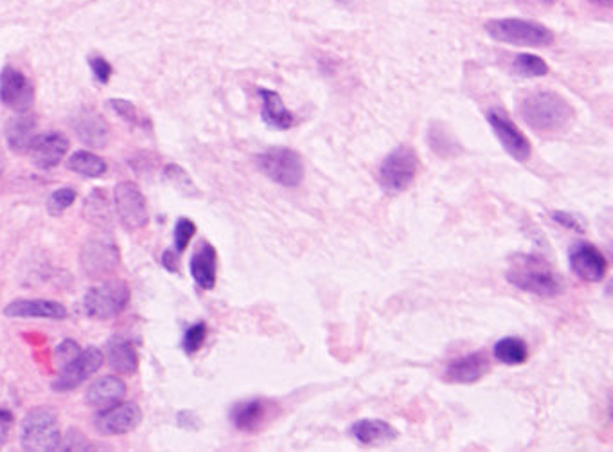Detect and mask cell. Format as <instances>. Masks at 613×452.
<instances>
[{
    "instance_id": "obj_6",
    "label": "cell",
    "mask_w": 613,
    "mask_h": 452,
    "mask_svg": "<svg viewBox=\"0 0 613 452\" xmlns=\"http://www.w3.org/2000/svg\"><path fill=\"white\" fill-rule=\"evenodd\" d=\"M419 172V157L410 146L394 148L380 164L376 179L387 195L407 191Z\"/></svg>"
},
{
    "instance_id": "obj_34",
    "label": "cell",
    "mask_w": 613,
    "mask_h": 452,
    "mask_svg": "<svg viewBox=\"0 0 613 452\" xmlns=\"http://www.w3.org/2000/svg\"><path fill=\"white\" fill-rule=\"evenodd\" d=\"M206 335H207V326L204 323H197L191 328H188V332L184 333V341H182L184 351L188 355L197 353L202 348V344L206 341Z\"/></svg>"
},
{
    "instance_id": "obj_25",
    "label": "cell",
    "mask_w": 613,
    "mask_h": 452,
    "mask_svg": "<svg viewBox=\"0 0 613 452\" xmlns=\"http://www.w3.org/2000/svg\"><path fill=\"white\" fill-rule=\"evenodd\" d=\"M37 136V120L33 116H19L12 120L6 130L8 145L17 154H28L31 141Z\"/></svg>"
},
{
    "instance_id": "obj_18",
    "label": "cell",
    "mask_w": 613,
    "mask_h": 452,
    "mask_svg": "<svg viewBox=\"0 0 613 452\" xmlns=\"http://www.w3.org/2000/svg\"><path fill=\"white\" fill-rule=\"evenodd\" d=\"M4 314L19 319H66L67 308L51 299H17L4 308Z\"/></svg>"
},
{
    "instance_id": "obj_43",
    "label": "cell",
    "mask_w": 613,
    "mask_h": 452,
    "mask_svg": "<svg viewBox=\"0 0 613 452\" xmlns=\"http://www.w3.org/2000/svg\"><path fill=\"white\" fill-rule=\"evenodd\" d=\"M338 3H342V4H346V3H351V0H338Z\"/></svg>"
},
{
    "instance_id": "obj_24",
    "label": "cell",
    "mask_w": 613,
    "mask_h": 452,
    "mask_svg": "<svg viewBox=\"0 0 613 452\" xmlns=\"http://www.w3.org/2000/svg\"><path fill=\"white\" fill-rule=\"evenodd\" d=\"M107 350H109V362L114 371L121 375H130L137 371L139 357H137L136 346L128 339L116 335L110 339Z\"/></svg>"
},
{
    "instance_id": "obj_36",
    "label": "cell",
    "mask_w": 613,
    "mask_h": 452,
    "mask_svg": "<svg viewBox=\"0 0 613 452\" xmlns=\"http://www.w3.org/2000/svg\"><path fill=\"white\" fill-rule=\"evenodd\" d=\"M89 66H91V69H92V73L100 84H109V80L112 76V66L105 58L92 57L89 60Z\"/></svg>"
},
{
    "instance_id": "obj_11",
    "label": "cell",
    "mask_w": 613,
    "mask_h": 452,
    "mask_svg": "<svg viewBox=\"0 0 613 452\" xmlns=\"http://www.w3.org/2000/svg\"><path fill=\"white\" fill-rule=\"evenodd\" d=\"M143 420V411L134 402H119L101 409L94 418V427L105 436H121L132 432Z\"/></svg>"
},
{
    "instance_id": "obj_21",
    "label": "cell",
    "mask_w": 613,
    "mask_h": 452,
    "mask_svg": "<svg viewBox=\"0 0 613 452\" xmlns=\"http://www.w3.org/2000/svg\"><path fill=\"white\" fill-rule=\"evenodd\" d=\"M268 412H270V403L267 400H261V398L245 400L232 407L231 421L241 432H256L267 423Z\"/></svg>"
},
{
    "instance_id": "obj_31",
    "label": "cell",
    "mask_w": 613,
    "mask_h": 452,
    "mask_svg": "<svg viewBox=\"0 0 613 452\" xmlns=\"http://www.w3.org/2000/svg\"><path fill=\"white\" fill-rule=\"evenodd\" d=\"M76 197H78V193H76V190H73V188H60V190L53 191L51 197H49V200H48V211H49V215L60 217L62 213H66V211L74 204Z\"/></svg>"
},
{
    "instance_id": "obj_13",
    "label": "cell",
    "mask_w": 613,
    "mask_h": 452,
    "mask_svg": "<svg viewBox=\"0 0 613 452\" xmlns=\"http://www.w3.org/2000/svg\"><path fill=\"white\" fill-rule=\"evenodd\" d=\"M568 263L572 272L586 283H599L608 274L606 256L588 242H579L572 245L568 253Z\"/></svg>"
},
{
    "instance_id": "obj_42",
    "label": "cell",
    "mask_w": 613,
    "mask_h": 452,
    "mask_svg": "<svg viewBox=\"0 0 613 452\" xmlns=\"http://www.w3.org/2000/svg\"><path fill=\"white\" fill-rule=\"evenodd\" d=\"M539 3H543V4H547V6H552V4L556 3V0H539Z\"/></svg>"
},
{
    "instance_id": "obj_30",
    "label": "cell",
    "mask_w": 613,
    "mask_h": 452,
    "mask_svg": "<svg viewBox=\"0 0 613 452\" xmlns=\"http://www.w3.org/2000/svg\"><path fill=\"white\" fill-rule=\"evenodd\" d=\"M512 67L516 75L523 78H541L548 73V66L543 58L532 55V53H521L514 58Z\"/></svg>"
},
{
    "instance_id": "obj_40",
    "label": "cell",
    "mask_w": 613,
    "mask_h": 452,
    "mask_svg": "<svg viewBox=\"0 0 613 452\" xmlns=\"http://www.w3.org/2000/svg\"><path fill=\"white\" fill-rule=\"evenodd\" d=\"M162 265L170 270V272H179V258L175 256V251H166L162 254Z\"/></svg>"
},
{
    "instance_id": "obj_7",
    "label": "cell",
    "mask_w": 613,
    "mask_h": 452,
    "mask_svg": "<svg viewBox=\"0 0 613 452\" xmlns=\"http://www.w3.org/2000/svg\"><path fill=\"white\" fill-rule=\"evenodd\" d=\"M130 301V288L125 281L112 279L103 281L96 287H92L85 299H83V310L89 317L107 321L118 317Z\"/></svg>"
},
{
    "instance_id": "obj_1",
    "label": "cell",
    "mask_w": 613,
    "mask_h": 452,
    "mask_svg": "<svg viewBox=\"0 0 613 452\" xmlns=\"http://www.w3.org/2000/svg\"><path fill=\"white\" fill-rule=\"evenodd\" d=\"M520 116L538 134H557L572 123L574 109L557 93L536 91L520 103Z\"/></svg>"
},
{
    "instance_id": "obj_23",
    "label": "cell",
    "mask_w": 613,
    "mask_h": 452,
    "mask_svg": "<svg viewBox=\"0 0 613 452\" xmlns=\"http://www.w3.org/2000/svg\"><path fill=\"white\" fill-rule=\"evenodd\" d=\"M261 98V120L265 125L276 130H290L295 127V116L286 109L283 98L270 89H259Z\"/></svg>"
},
{
    "instance_id": "obj_26",
    "label": "cell",
    "mask_w": 613,
    "mask_h": 452,
    "mask_svg": "<svg viewBox=\"0 0 613 452\" xmlns=\"http://www.w3.org/2000/svg\"><path fill=\"white\" fill-rule=\"evenodd\" d=\"M67 168L82 177H87V179H100L107 173L109 166H107V161L92 152H87V150H80V152H74L69 161H67Z\"/></svg>"
},
{
    "instance_id": "obj_39",
    "label": "cell",
    "mask_w": 613,
    "mask_h": 452,
    "mask_svg": "<svg viewBox=\"0 0 613 452\" xmlns=\"http://www.w3.org/2000/svg\"><path fill=\"white\" fill-rule=\"evenodd\" d=\"M13 421V414L8 409H0V447L8 439V430Z\"/></svg>"
},
{
    "instance_id": "obj_14",
    "label": "cell",
    "mask_w": 613,
    "mask_h": 452,
    "mask_svg": "<svg viewBox=\"0 0 613 452\" xmlns=\"http://www.w3.org/2000/svg\"><path fill=\"white\" fill-rule=\"evenodd\" d=\"M119 265L118 245L105 238H94L82 251V269L91 278H103Z\"/></svg>"
},
{
    "instance_id": "obj_10",
    "label": "cell",
    "mask_w": 613,
    "mask_h": 452,
    "mask_svg": "<svg viewBox=\"0 0 613 452\" xmlns=\"http://www.w3.org/2000/svg\"><path fill=\"white\" fill-rule=\"evenodd\" d=\"M487 123L493 129L496 139L502 148L518 163H525L530 159L532 146L527 136L509 120V116L500 109H491L487 112Z\"/></svg>"
},
{
    "instance_id": "obj_37",
    "label": "cell",
    "mask_w": 613,
    "mask_h": 452,
    "mask_svg": "<svg viewBox=\"0 0 613 452\" xmlns=\"http://www.w3.org/2000/svg\"><path fill=\"white\" fill-rule=\"evenodd\" d=\"M82 351V348L74 342V341H64L57 351H55V359L58 362V366L62 368L64 364H67L71 359H74L78 353Z\"/></svg>"
},
{
    "instance_id": "obj_35",
    "label": "cell",
    "mask_w": 613,
    "mask_h": 452,
    "mask_svg": "<svg viewBox=\"0 0 613 452\" xmlns=\"http://www.w3.org/2000/svg\"><path fill=\"white\" fill-rule=\"evenodd\" d=\"M552 220H554L556 224L563 226L565 229L572 231V233H579V235H582V233H584V226H582V222H581L577 217L570 215V213H565V211H554V213H552Z\"/></svg>"
},
{
    "instance_id": "obj_9",
    "label": "cell",
    "mask_w": 613,
    "mask_h": 452,
    "mask_svg": "<svg viewBox=\"0 0 613 452\" xmlns=\"http://www.w3.org/2000/svg\"><path fill=\"white\" fill-rule=\"evenodd\" d=\"M114 202H116L118 217L128 231H139L146 227L148 218H150L148 204H146V197L143 195L141 188L136 182L132 181L119 182L114 190Z\"/></svg>"
},
{
    "instance_id": "obj_41",
    "label": "cell",
    "mask_w": 613,
    "mask_h": 452,
    "mask_svg": "<svg viewBox=\"0 0 613 452\" xmlns=\"http://www.w3.org/2000/svg\"><path fill=\"white\" fill-rule=\"evenodd\" d=\"M593 3H597V4H602V6H611L613 0H593Z\"/></svg>"
},
{
    "instance_id": "obj_15",
    "label": "cell",
    "mask_w": 613,
    "mask_h": 452,
    "mask_svg": "<svg viewBox=\"0 0 613 452\" xmlns=\"http://www.w3.org/2000/svg\"><path fill=\"white\" fill-rule=\"evenodd\" d=\"M69 152V139L60 132L37 134L30 145V157L40 170L57 168Z\"/></svg>"
},
{
    "instance_id": "obj_19",
    "label": "cell",
    "mask_w": 613,
    "mask_h": 452,
    "mask_svg": "<svg viewBox=\"0 0 613 452\" xmlns=\"http://www.w3.org/2000/svg\"><path fill=\"white\" fill-rule=\"evenodd\" d=\"M189 270L195 283L204 290H213L218 274V253L213 244L202 242L193 253L189 261Z\"/></svg>"
},
{
    "instance_id": "obj_17",
    "label": "cell",
    "mask_w": 613,
    "mask_h": 452,
    "mask_svg": "<svg viewBox=\"0 0 613 452\" xmlns=\"http://www.w3.org/2000/svg\"><path fill=\"white\" fill-rule=\"evenodd\" d=\"M73 127L78 137L91 148H105L110 141V127L96 109H82Z\"/></svg>"
},
{
    "instance_id": "obj_32",
    "label": "cell",
    "mask_w": 613,
    "mask_h": 452,
    "mask_svg": "<svg viewBox=\"0 0 613 452\" xmlns=\"http://www.w3.org/2000/svg\"><path fill=\"white\" fill-rule=\"evenodd\" d=\"M197 235V226L191 218H179L177 226H175V231H173V240H175V251L180 254L188 249L189 242L193 240V236Z\"/></svg>"
},
{
    "instance_id": "obj_38",
    "label": "cell",
    "mask_w": 613,
    "mask_h": 452,
    "mask_svg": "<svg viewBox=\"0 0 613 452\" xmlns=\"http://www.w3.org/2000/svg\"><path fill=\"white\" fill-rule=\"evenodd\" d=\"M60 448H64V450H73V448L74 450H89L91 443H89V439L82 432L71 430L69 436L66 438V441L60 443Z\"/></svg>"
},
{
    "instance_id": "obj_12",
    "label": "cell",
    "mask_w": 613,
    "mask_h": 452,
    "mask_svg": "<svg viewBox=\"0 0 613 452\" xmlns=\"http://www.w3.org/2000/svg\"><path fill=\"white\" fill-rule=\"evenodd\" d=\"M0 103L15 112H26L35 103V89L24 73L4 67L0 73Z\"/></svg>"
},
{
    "instance_id": "obj_4",
    "label": "cell",
    "mask_w": 613,
    "mask_h": 452,
    "mask_svg": "<svg viewBox=\"0 0 613 452\" xmlns=\"http://www.w3.org/2000/svg\"><path fill=\"white\" fill-rule=\"evenodd\" d=\"M486 33L502 44L518 48H548L554 44V33L532 21L495 19L486 22Z\"/></svg>"
},
{
    "instance_id": "obj_3",
    "label": "cell",
    "mask_w": 613,
    "mask_h": 452,
    "mask_svg": "<svg viewBox=\"0 0 613 452\" xmlns=\"http://www.w3.org/2000/svg\"><path fill=\"white\" fill-rule=\"evenodd\" d=\"M21 443L26 450L53 452L60 448L62 430L58 414L49 405L31 409L21 425Z\"/></svg>"
},
{
    "instance_id": "obj_16",
    "label": "cell",
    "mask_w": 613,
    "mask_h": 452,
    "mask_svg": "<svg viewBox=\"0 0 613 452\" xmlns=\"http://www.w3.org/2000/svg\"><path fill=\"white\" fill-rule=\"evenodd\" d=\"M489 359L482 351L462 355L446 366L444 380L451 384H475L489 373Z\"/></svg>"
},
{
    "instance_id": "obj_2",
    "label": "cell",
    "mask_w": 613,
    "mask_h": 452,
    "mask_svg": "<svg viewBox=\"0 0 613 452\" xmlns=\"http://www.w3.org/2000/svg\"><path fill=\"white\" fill-rule=\"evenodd\" d=\"M507 281L538 297H556L563 292L559 276L538 256H521L514 261L507 270Z\"/></svg>"
},
{
    "instance_id": "obj_33",
    "label": "cell",
    "mask_w": 613,
    "mask_h": 452,
    "mask_svg": "<svg viewBox=\"0 0 613 452\" xmlns=\"http://www.w3.org/2000/svg\"><path fill=\"white\" fill-rule=\"evenodd\" d=\"M164 177H166V181H170L177 190H180V191H184V193H188V195H189V193L195 195L197 188H195L191 177H189L179 164H168L166 170H164Z\"/></svg>"
},
{
    "instance_id": "obj_20",
    "label": "cell",
    "mask_w": 613,
    "mask_h": 452,
    "mask_svg": "<svg viewBox=\"0 0 613 452\" xmlns=\"http://www.w3.org/2000/svg\"><path fill=\"white\" fill-rule=\"evenodd\" d=\"M125 396H127L125 380L119 377H114V375H107V377L98 378L96 382H92L89 386L87 394H85V402L91 407L105 409V407H110V405L123 402Z\"/></svg>"
},
{
    "instance_id": "obj_5",
    "label": "cell",
    "mask_w": 613,
    "mask_h": 452,
    "mask_svg": "<svg viewBox=\"0 0 613 452\" xmlns=\"http://www.w3.org/2000/svg\"><path fill=\"white\" fill-rule=\"evenodd\" d=\"M256 166L268 181L283 188L301 186L306 175V166L301 154L286 146H272L261 152L256 157Z\"/></svg>"
},
{
    "instance_id": "obj_8",
    "label": "cell",
    "mask_w": 613,
    "mask_h": 452,
    "mask_svg": "<svg viewBox=\"0 0 613 452\" xmlns=\"http://www.w3.org/2000/svg\"><path fill=\"white\" fill-rule=\"evenodd\" d=\"M105 355L100 348L89 346L82 350L74 359L60 368L58 377L53 382V389L57 393H67L80 387L89 377L98 373L103 368Z\"/></svg>"
},
{
    "instance_id": "obj_29",
    "label": "cell",
    "mask_w": 613,
    "mask_h": 452,
    "mask_svg": "<svg viewBox=\"0 0 613 452\" xmlns=\"http://www.w3.org/2000/svg\"><path fill=\"white\" fill-rule=\"evenodd\" d=\"M87 220L103 226L105 222L110 220V213H109V199L105 190H94L87 200H85V208H83Z\"/></svg>"
},
{
    "instance_id": "obj_28",
    "label": "cell",
    "mask_w": 613,
    "mask_h": 452,
    "mask_svg": "<svg viewBox=\"0 0 613 452\" xmlns=\"http://www.w3.org/2000/svg\"><path fill=\"white\" fill-rule=\"evenodd\" d=\"M107 105L121 118V120H125L127 123H130V125H134V127H139V129H143V130H152V121L146 118V116H143L141 114V111L134 105V103H130V102H127V100H109L107 102Z\"/></svg>"
},
{
    "instance_id": "obj_27",
    "label": "cell",
    "mask_w": 613,
    "mask_h": 452,
    "mask_svg": "<svg viewBox=\"0 0 613 452\" xmlns=\"http://www.w3.org/2000/svg\"><path fill=\"white\" fill-rule=\"evenodd\" d=\"M495 357L505 366H521L529 359V348L525 341L518 337H504L493 346Z\"/></svg>"
},
{
    "instance_id": "obj_22",
    "label": "cell",
    "mask_w": 613,
    "mask_h": 452,
    "mask_svg": "<svg viewBox=\"0 0 613 452\" xmlns=\"http://www.w3.org/2000/svg\"><path fill=\"white\" fill-rule=\"evenodd\" d=\"M349 434L362 445H385L399 436L389 421L380 418H360L353 421Z\"/></svg>"
}]
</instances>
